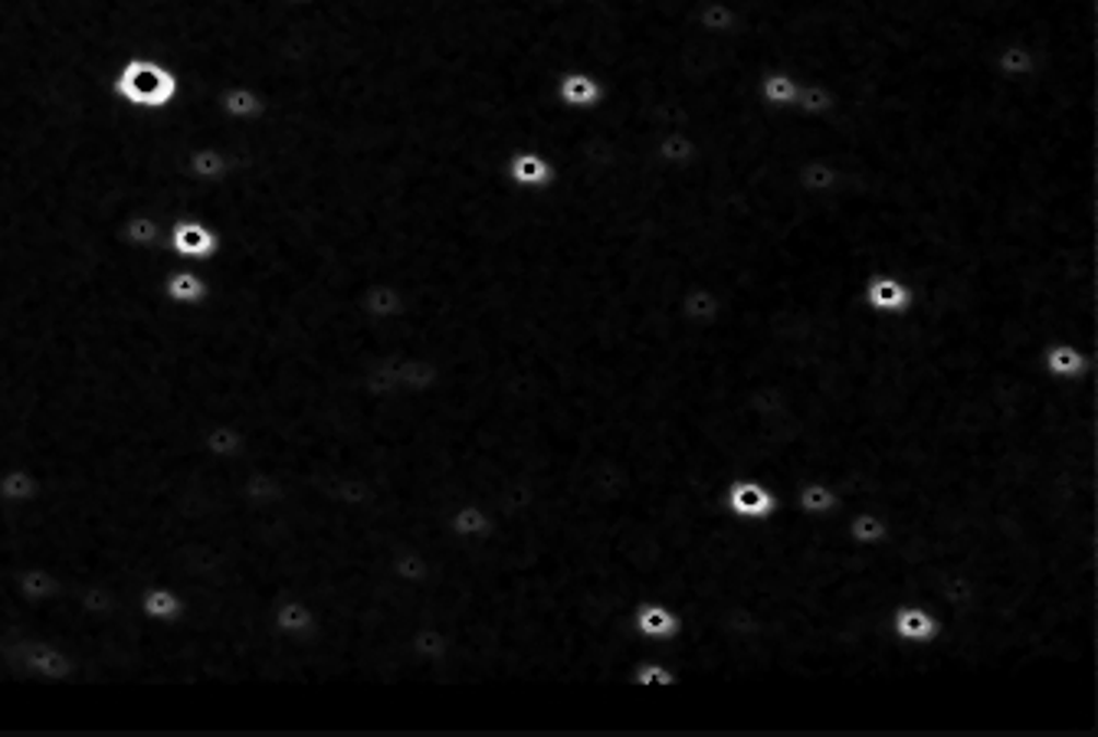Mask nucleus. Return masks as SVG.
Listing matches in <instances>:
<instances>
[{"mask_svg":"<svg viewBox=\"0 0 1098 737\" xmlns=\"http://www.w3.org/2000/svg\"><path fill=\"white\" fill-rule=\"evenodd\" d=\"M243 154V151H240ZM233 157V171H249L246 180H243V194L236 197V203H230L236 210V243H240V256L249 259V276L233 289L226 292V305L220 312H210L213 321L220 328H236L240 318L246 315L256 289H259V279H262V269L272 276V259H285L282 262V351L289 354V381H292V390H299L308 403L315 407H325L322 400V390H318V381H315V371H312V358H308V348H305V338H302V325H299V308H295V289H292V272H289V246H285V223H282V213L276 207V197L269 190V184L256 174V167L246 161V157ZM266 292H269V279H266V289H262V302H259V315H256V331L259 335V321H262V308H266Z\"/></svg>","mask_w":1098,"mask_h":737,"instance_id":"f257e3e1","label":"nucleus"},{"mask_svg":"<svg viewBox=\"0 0 1098 737\" xmlns=\"http://www.w3.org/2000/svg\"><path fill=\"white\" fill-rule=\"evenodd\" d=\"M180 75L151 56H128L112 75V95L138 112H161L180 98Z\"/></svg>","mask_w":1098,"mask_h":737,"instance_id":"f03ea898","label":"nucleus"},{"mask_svg":"<svg viewBox=\"0 0 1098 737\" xmlns=\"http://www.w3.org/2000/svg\"><path fill=\"white\" fill-rule=\"evenodd\" d=\"M863 302L879 315H906L915 305V289L899 272L876 269L863 279Z\"/></svg>","mask_w":1098,"mask_h":737,"instance_id":"7ed1b4c3","label":"nucleus"},{"mask_svg":"<svg viewBox=\"0 0 1098 737\" xmlns=\"http://www.w3.org/2000/svg\"><path fill=\"white\" fill-rule=\"evenodd\" d=\"M171 253L180 259H213L223 246V236L200 217H180L167 230Z\"/></svg>","mask_w":1098,"mask_h":737,"instance_id":"20e7f679","label":"nucleus"},{"mask_svg":"<svg viewBox=\"0 0 1098 737\" xmlns=\"http://www.w3.org/2000/svg\"><path fill=\"white\" fill-rule=\"evenodd\" d=\"M725 505L741 522H771L778 515V499L761 479H735L725 489Z\"/></svg>","mask_w":1098,"mask_h":737,"instance_id":"39448f33","label":"nucleus"},{"mask_svg":"<svg viewBox=\"0 0 1098 737\" xmlns=\"http://www.w3.org/2000/svg\"><path fill=\"white\" fill-rule=\"evenodd\" d=\"M892 636L906 646H932L942 640V620L925 604H899L892 610Z\"/></svg>","mask_w":1098,"mask_h":737,"instance_id":"423d86ee","label":"nucleus"},{"mask_svg":"<svg viewBox=\"0 0 1098 737\" xmlns=\"http://www.w3.org/2000/svg\"><path fill=\"white\" fill-rule=\"evenodd\" d=\"M505 180L522 190H545L554 184V167L541 151L522 148L505 157Z\"/></svg>","mask_w":1098,"mask_h":737,"instance_id":"0eeeda50","label":"nucleus"},{"mask_svg":"<svg viewBox=\"0 0 1098 737\" xmlns=\"http://www.w3.org/2000/svg\"><path fill=\"white\" fill-rule=\"evenodd\" d=\"M630 623H633V633H636L640 640H646V643H669V640H676V633H679V617H676V610H673L669 604H659V600H643V604H636Z\"/></svg>","mask_w":1098,"mask_h":737,"instance_id":"6e6552de","label":"nucleus"},{"mask_svg":"<svg viewBox=\"0 0 1098 737\" xmlns=\"http://www.w3.org/2000/svg\"><path fill=\"white\" fill-rule=\"evenodd\" d=\"M1043 371L1053 377V381H1083L1089 374L1098 371V361H1093L1083 348L1070 344V341H1053L1047 351H1043Z\"/></svg>","mask_w":1098,"mask_h":737,"instance_id":"1a4fd4ad","label":"nucleus"},{"mask_svg":"<svg viewBox=\"0 0 1098 737\" xmlns=\"http://www.w3.org/2000/svg\"><path fill=\"white\" fill-rule=\"evenodd\" d=\"M554 98L564 108H594L604 98V85L594 72L587 69H568L554 82Z\"/></svg>","mask_w":1098,"mask_h":737,"instance_id":"9d476101","label":"nucleus"},{"mask_svg":"<svg viewBox=\"0 0 1098 737\" xmlns=\"http://www.w3.org/2000/svg\"><path fill=\"white\" fill-rule=\"evenodd\" d=\"M994 72L1001 75V79H1030L1037 69H1040V62H1043V56L1030 46V43H1024V39H1007V43H1001L997 49H994Z\"/></svg>","mask_w":1098,"mask_h":737,"instance_id":"9b49d317","label":"nucleus"},{"mask_svg":"<svg viewBox=\"0 0 1098 737\" xmlns=\"http://www.w3.org/2000/svg\"><path fill=\"white\" fill-rule=\"evenodd\" d=\"M446 531L456 541H486L495 531V522L489 515L486 505L479 502H459L449 515H446Z\"/></svg>","mask_w":1098,"mask_h":737,"instance_id":"f8f14e48","label":"nucleus"},{"mask_svg":"<svg viewBox=\"0 0 1098 737\" xmlns=\"http://www.w3.org/2000/svg\"><path fill=\"white\" fill-rule=\"evenodd\" d=\"M138 610L154 627H171L184 617V597L171 584H151L138 597Z\"/></svg>","mask_w":1098,"mask_h":737,"instance_id":"ddd939ff","label":"nucleus"},{"mask_svg":"<svg viewBox=\"0 0 1098 737\" xmlns=\"http://www.w3.org/2000/svg\"><path fill=\"white\" fill-rule=\"evenodd\" d=\"M184 167H187V177L197 180V184H223L233 171V157L220 148L200 144V148L187 151Z\"/></svg>","mask_w":1098,"mask_h":737,"instance_id":"4468645a","label":"nucleus"},{"mask_svg":"<svg viewBox=\"0 0 1098 737\" xmlns=\"http://www.w3.org/2000/svg\"><path fill=\"white\" fill-rule=\"evenodd\" d=\"M272 630L279 636H285V640L302 643V640H308L315 633V610L305 600L289 597V600L276 604V610H272Z\"/></svg>","mask_w":1098,"mask_h":737,"instance_id":"2eb2a0df","label":"nucleus"},{"mask_svg":"<svg viewBox=\"0 0 1098 737\" xmlns=\"http://www.w3.org/2000/svg\"><path fill=\"white\" fill-rule=\"evenodd\" d=\"M358 305H361L364 318H371V321H394V318L404 315L407 299H404V292H400L397 285H390V282H371V285L361 292Z\"/></svg>","mask_w":1098,"mask_h":737,"instance_id":"dca6fc26","label":"nucleus"},{"mask_svg":"<svg viewBox=\"0 0 1098 737\" xmlns=\"http://www.w3.org/2000/svg\"><path fill=\"white\" fill-rule=\"evenodd\" d=\"M217 108L233 121H259L266 115V98L253 85H226L217 95Z\"/></svg>","mask_w":1098,"mask_h":737,"instance_id":"f3484780","label":"nucleus"},{"mask_svg":"<svg viewBox=\"0 0 1098 737\" xmlns=\"http://www.w3.org/2000/svg\"><path fill=\"white\" fill-rule=\"evenodd\" d=\"M161 295L171 302V305H203L207 295H210V282L207 276L194 272V269H174L164 285H161Z\"/></svg>","mask_w":1098,"mask_h":737,"instance_id":"a211bd4d","label":"nucleus"},{"mask_svg":"<svg viewBox=\"0 0 1098 737\" xmlns=\"http://www.w3.org/2000/svg\"><path fill=\"white\" fill-rule=\"evenodd\" d=\"M679 315L696 325V328H705L712 321H719L722 315V295L709 285H689L682 295H679Z\"/></svg>","mask_w":1098,"mask_h":737,"instance_id":"6ab92c4d","label":"nucleus"},{"mask_svg":"<svg viewBox=\"0 0 1098 737\" xmlns=\"http://www.w3.org/2000/svg\"><path fill=\"white\" fill-rule=\"evenodd\" d=\"M801 95V79L787 69H764L758 79V98L768 108H794Z\"/></svg>","mask_w":1098,"mask_h":737,"instance_id":"aec40b11","label":"nucleus"},{"mask_svg":"<svg viewBox=\"0 0 1098 737\" xmlns=\"http://www.w3.org/2000/svg\"><path fill=\"white\" fill-rule=\"evenodd\" d=\"M843 535L856 545V548H883L889 541V522L873 512V508H863V512H853L846 522H843Z\"/></svg>","mask_w":1098,"mask_h":737,"instance_id":"412c9836","label":"nucleus"},{"mask_svg":"<svg viewBox=\"0 0 1098 737\" xmlns=\"http://www.w3.org/2000/svg\"><path fill=\"white\" fill-rule=\"evenodd\" d=\"M794 505L801 515H810V518H830L837 508H840V495L830 482L823 479H810L797 489L794 495Z\"/></svg>","mask_w":1098,"mask_h":737,"instance_id":"4be33fe9","label":"nucleus"},{"mask_svg":"<svg viewBox=\"0 0 1098 737\" xmlns=\"http://www.w3.org/2000/svg\"><path fill=\"white\" fill-rule=\"evenodd\" d=\"M840 167H837V161H830V157H807L801 167H797V174H794V180H797V187L804 190V194H830V190H837V184H840Z\"/></svg>","mask_w":1098,"mask_h":737,"instance_id":"5701e85b","label":"nucleus"},{"mask_svg":"<svg viewBox=\"0 0 1098 737\" xmlns=\"http://www.w3.org/2000/svg\"><path fill=\"white\" fill-rule=\"evenodd\" d=\"M656 161L666 167H686L699 157V141L689 131H663L656 138Z\"/></svg>","mask_w":1098,"mask_h":737,"instance_id":"b1692460","label":"nucleus"},{"mask_svg":"<svg viewBox=\"0 0 1098 737\" xmlns=\"http://www.w3.org/2000/svg\"><path fill=\"white\" fill-rule=\"evenodd\" d=\"M39 495V479L23 469V466H10L0 472V502L3 505H26Z\"/></svg>","mask_w":1098,"mask_h":737,"instance_id":"393cba45","label":"nucleus"},{"mask_svg":"<svg viewBox=\"0 0 1098 737\" xmlns=\"http://www.w3.org/2000/svg\"><path fill=\"white\" fill-rule=\"evenodd\" d=\"M203 449H207V456H210L217 466H226V463H233V459L243 453V436H240L236 426H230V423H217V426H210V430L203 433Z\"/></svg>","mask_w":1098,"mask_h":737,"instance_id":"a878e982","label":"nucleus"},{"mask_svg":"<svg viewBox=\"0 0 1098 737\" xmlns=\"http://www.w3.org/2000/svg\"><path fill=\"white\" fill-rule=\"evenodd\" d=\"M801 115H810V118H823L837 108V92L820 82V79H801V95H797V105H794Z\"/></svg>","mask_w":1098,"mask_h":737,"instance_id":"bb28decb","label":"nucleus"},{"mask_svg":"<svg viewBox=\"0 0 1098 737\" xmlns=\"http://www.w3.org/2000/svg\"><path fill=\"white\" fill-rule=\"evenodd\" d=\"M630 686H633V689H653V686H659V689H673V686H679V679H676V672H673L669 663H663L659 656H646V659H640V663L633 666V672H630Z\"/></svg>","mask_w":1098,"mask_h":737,"instance_id":"cd10ccee","label":"nucleus"},{"mask_svg":"<svg viewBox=\"0 0 1098 737\" xmlns=\"http://www.w3.org/2000/svg\"><path fill=\"white\" fill-rule=\"evenodd\" d=\"M699 26L705 30V33H712V36H725V33H732L735 26H738V10H735V3L732 0H705L702 7H699Z\"/></svg>","mask_w":1098,"mask_h":737,"instance_id":"c85d7f7f","label":"nucleus"},{"mask_svg":"<svg viewBox=\"0 0 1098 737\" xmlns=\"http://www.w3.org/2000/svg\"><path fill=\"white\" fill-rule=\"evenodd\" d=\"M121 239L128 246H138V249L157 246V239H161V220L151 217V213H131L121 223Z\"/></svg>","mask_w":1098,"mask_h":737,"instance_id":"c756f323","label":"nucleus"}]
</instances>
